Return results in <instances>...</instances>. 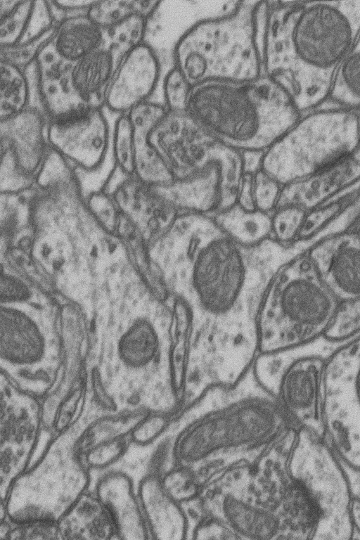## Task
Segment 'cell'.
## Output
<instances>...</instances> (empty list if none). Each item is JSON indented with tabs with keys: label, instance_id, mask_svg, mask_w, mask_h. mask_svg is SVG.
I'll return each mask as SVG.
<instances>
[{
	"label": "cell",
	"instance_id": "d4e9b609",
	"mask_svg": "<svg viewBox=\"0 0 360 540\" xmlns=\"http://www.w3.org/2000/svg\"><path fill=\"white\" fill-rule=\"evenodd\" d=\"M29 67L0 55V120L32 108Z\"/></svg>",
	"mask_w": 360,
	"mask_h": 540
},
{
	"label": "cell",
	"instance_id": "6da1fadb",
	"mask_svg": "<svg viewBox=\"0 0 360 540\" xmlns=\"http://www.w3.org/2000/svg\"><path fill=\"white\" fill-rule=\"evenodd\" d=\"M172 460L191 465L202 487L228 470L252 465L294 429L252 367L234 384L205 385L177 413Z\"/></svg>",
	"mask_w": 360,
	"mask_h": 540
},
{
	"label": "cell",
	"instance_id": "83f0119b",
	"mask_svg": "<svg viewBox=\"0 0 360 540\" xmlns=\"http://www.w3.org/2000/svg\"><path fill=\"white\" fill-rule=\"evenodd\" d=\"M359 38L338 65L328 95L341 108L359 109Z\"/></svg>",
	"mask_w": 360,
	"mask_h": 540
},
{
	"label": "cell",
	"instance_id": "f546056e",
	"mask_svg": "<svg viewBox=\"0 0 360 540\" xmlns=\"http://www.w3.org/2000/svg\"><path fill=\"white\" fill-rule=\"evenodd\" d=\"M158 472L164 489L179 503L188 505L200 497L202 489L190 465L173 461Z\"/></svg>",
	"mask_w": 360,
	"mask_h": 540
},
{
	"label": "cell",
	"instance_id": "44dd1931",
	"mask_svg": "<svg viewBox=\"0 0 360 540\" xmlns=\"http://www.w3.org/2000/svg\"><path fill=\"white\" fill-rule=\"evenodd\" d=\"M0 302V359L27 365L38 361L44 352V338L37 323L27 314Z\"/></svg>",
	"mask_w": 360,
	"mask_h": 540
},
{
	"label": "cell",
	"instance_id": "d6986e66",
	"mask_svg": "<svg viewBox=\"0 0 360 540\" xmlns=\"http://www.w3.org/2000/svg\"><path fill=\"white\" fill-rule=\"evenodd\" d=\"M55 143L66 155L87 167L102 160L108 144V128L101 108L48 124Z\"/></svg>",
	"mask_w": 360,
	"mask_h": 540
},
{
	"label": "cell",
	"instance_id": "52a82bcc",
	"mask_svg": "<svg viewBox=\"0 0 360 540\" xmlns=\"http://www.w3.org/2000/svg\"><path fill=\"white\" fill-rule=\"evenodd\" d=\"M359 109L311 113L262 153L259 167L282 186L330 168L359 150Z\"/></svg>",
	"mask_w": 360,
	"mask_h": 540
},
{
	"label": "cell",
	"instance_id": "d590c367",
	"mask_svg": "<svg viewBox=\"0 0 360 540\" xmlns=\"http://www.w3.org/2000/svg\"><path fill=\"white\" fill-rule=\"evenodd\" d=\"M114 148L117 162L126 171L134 168L133 129L127 114H122L116 121Z\"/></svg>",
	"mask_w": 360,
	"mask_h": 540
},
{
	"label": "cell",
	"instance_id": "ac0fdd59",
	"mask_svg": "<svg viewBox=\"0 0 360 540\" xmlns=\"http://www.w3.org/2000/svg\"><path fill=\"white\" fill-rule=\"evenodd\" d=\"M136 489L150 539L188 538L191 533L188 510L166 491L158 471L149 468Z\"/></svg>",
	"mask_w": 360,
	"mask_h": 540
},
{
	"label": "cell",
	"instance_id": "2e32d148",
	"mask_svg": "<svg viewBox=\"0 0 360 540\" xmlns=\"http://www.w3.org/2000/svg\"><path fill=\"white\" fill-rule=\"evenodd\" d=\"M93 491L112 519L117 539H150L136 484L127 472L112 468L103 471Z\"/></svg>",
	"mask_w": 360,
	"mask_h": 540
},
{
	"label": "cell",
	"instance_id": "cb8c5ba5",
	"mask_svg": "<svg viewBox=\"0 0 360 540\" xmlns=\"http://www.w3.org/2000/svg\"><path fill=\"white\" fill-rule=\"evenodd\" d=\"M105 37L106 30L82 13L58 19L45 44L60 58L72 63L98 47Z\"/></svg>",
	"mask_w": 360,
	"mask_h": 540
},
{
	"label": "cell",
	"instance_id": "4fadbf2b",
	"mask_svg": "<svg viewBox=\"0 0 360 540\" xmlns=\"http://www.w3.org/2000/svg\"><path fill=\"white\" fill-rule=\"evenodd\" d=\"M57 21L51 1H0V55L28 67Z\"/></svg>",
	"mask_w": 360,
	"mask_h": 540
},
{
	"label": "cell",
	"instance_id": "7a4b0ae2",
	"mask_svg": "<svg viewBox=\"0 0 360 540\" xmlns=\"http://www.w3.org/2000/svg\"><path fill=\"white\" fill-rule=\"evenodd\" d=\"M360 1H267L262 63L300 112L328 98L336 70L359 38Z\"/></svg>",
	"mask_w": 360,
	"mask_h": 540
},
{
	"label": "cell",
	"instance_id": "7c38bea8",
	"mask_svg": "<svg viewBox=\"0 0 360 540\" xmlns=\"http://www.w3.org/2000/svg\"><path fill=\"white\" fill-rule=\"evenodd\" d=\"M40 424L41 406L35 397L0 378V496L6 500L27 469Z\"/></svg>",
	"mask_w": 360,
	"mask_h": 540
},
{
	"label": "cell",
	"instance_id": "ab89813d",
	"mask_svg": "<svg viewBox=\"0 0 360 540\" xmlns=\"http://www.w3.org/2000/svg\"><path fill=\"white\" fill-rule=\"evenodd\" d=\"M8 518L6 500L0 496V523L6 522Z\"/></svg>",
	"mask_w": 360,
	"mask_h": 540
},
{
	"label": "cell",
	"instance_id": "8fae6325",
	"mask_svg": "<svg viewBox=\"0 0 360 540\" xmlns=\"http://www.w3.org/2000/svg\"><path fill=\"white\" fill-rule=\"evenodd\" d=\"M251 465L223 473L198 499L202 513L215 518L236 539H288L280 512L263 501L250 483Z\"/></svg>",
	"mask_w": 360,
	"mask_h": 540
},
{
	"label": "cell",
	"instance_id": "277c9868",
	"mask_svg": "<svg viewBox=\"0 0 360 540\" xmlns=\"http://www.w3.org/2000/svg\"><path fill=\"white\" fill-rule=\"evenodd\" d=\"M266 13V1H241L228 16L196 21L176 44L174 67L191 86L259 77Z\"/></svg>",
	"mask_w": 360,
	"mask_h": 540
},
{
	"label": "cell",
	"instance_id": "f35d334b",
	"mask_svg": "<svg viewBox=\"0 0 360 540\" xmlns=\"http://www.w3.org/2000/svg\"><path fill=\"white\" fill-rule=\"evenodd\" d=\"M28 296L29 290L22 283L0 272V302L16 303Z\"/></svg>",
	"mask_w": 360,
	"mask_h": 540
},
{
	"label": "cell",
	"instance_id": "ffe728a7",
	"mask_svg": "<svg viewBox=\"0 0 360 540\" xmlns=\"http://www.w3.org/2000/svg\"><path fill=\"white\" fill-rule=\"evenodd\" d=\"M359 150L333 167L283 185L276 208L297 206L309 210L359 181ZM274 209V210H275Z\"/></svg>",
	"mask_w": 360,
	"mask_h": 540
},
{
	"label": "cell",
	"instance_id": "5bb4252c",
	"mask_svg": "<svg viewBox=\"0 0 360 540\" xmlns=\"http://www.w3.org/2000/svg\"><path fill=\"white\" fill-rule=\"evenodd\" d=\"M307 255L323 282L339 301L359 298V231L327 238L311 248Z\"/></svg>",
	"mask_w": 360,
	"mask_h": 540
},
{
	"label": "cell",
	"instance_id": "603a6c76",
	"mask_svg": "<svg viewBox=\"0 0 360 540\" xmlns=\"http://www.w3.org/2000/svg\"><path fill=\"white\" fill-rule=\"evenodd\" d=\"M58 525L61 539H117L108 510L90 489L74 501Z\"/></svg>",
	"mask_w": 360,
	"mask_h": 540
},
{
	"label": "cell",
	"instance_id": "ba28073f",
	"mask_svg": "<svg viewBox=\"0 0 360 540\" xmlns=\"http://www.w3.org/2000/svg\"><path fill=\"white\" fill-rule=\"evenodd\" d=\"M288 469L318 512L319 539H360L359 527L352 516L353 501L359 494L323 435L305 428L297 430Z\"/></svg>",
	"mask_w": 360,
	"mask_h": 540
},
{
	"label": "cell",
	"instance_id": "4316f807",
	"mask_svg": "<svg viewBox=\"0 0 360 540\" xmlns=\"http://www.w3.org/2000/svg\"><path fill=\"white\" fill-rule=\"evenodd\" d=\"M159 349L158 334L146 319L135 320L122 335L118 342L121 361L131 368H141L154 361Z\"/></svg>",
	"mask_w": 360,
	"mask_h": 540
},
{
	"label": "cell",
	"instance_id": "f1b7e54d",
	"mask_svg": "<svg viewBox=\"0 0 360 540\" xmlns=\"http://www.w3.org/2000/svg\"><path fill=\"white\" fill-rule=\"evenodd\" d=\"M160 4L157 1H94L86 14L98 26L107 30L134 15L148 18Z\"/></svg>",
	"mask_w": 360,
	"mask_h": 540
},
{
	"label": "cell",
	"instance_id": "9c48e42d",
	"mask_svg": "<svg viewBox=\"0 0 360 540\" xmlns=\"http://www.w3.org/2000/svg\"><path fill=\"white\" fill-rule=\"evenodd\" d=\"M338 345L322 337L256 356L252 366L256 378L276 398L294 429L323 435V375L327 358Z\"/></svg>",
	"mask_w": 360,
	"mask_h": 540
},
{
	"label": "cell",
	"instance_id": "7402d4cb",
	"mask_svg": "<svg viewBox=\"0 0 360 540\" xmlns=\"http://www.w3.org/2000/svg\"><path fill=\"white\" fill-rule=\"evenodd\" d=\"M193 312L190 304L176 297L169 330V390L179 411L186 401L188 368L193 333Z\"/></svg>",
	"mask_w": 360,
	"mask_h": 540
},
{
	"label": "cell",
	"instance_id": "1f68e13d",
	"mask_svg": "<svg viewBox=\"0 0 360 540\" xmlns=\"http://www.w3.org/2000/svg\"><path fill=\"white\" fill-rule=\"evenodd\" d=\"M130 437H122L98 444L83 454L82 459L92 472L104 471L112 467L124 456L132 446Z\"/></svg>",
	"mask_w": 360,
	"mask_h": 540
},
{
	"label": "cell",
	"instance_id": "3957f363",
	"mask_svg": "<svg viewBox=\"0 0 360 540\" xmlns=\"http://www.w3.org/2000/svg\"><path fill=\"white\" fill-rule=\"evenodd\" d=\"M186 112L209 135L241 153L264 152L300 119L288 94L265 75L194 85Z\"/></svg>",
	"mask_w": 360,
	"mask_h": 540
},
{
	"label": "cell",
	"instance_id": "484cf974",
	"mask_svg": "<svg viewBox=\"0 0 360 540\" xmlns=\"http://www.w3.org/2000/svg\"><path fill=\"white\" fill-rule=\"evenodd\" d=\"M271 214L246 210L236 204L213 218L233 239L253 245L271 238Z\"/></svg>",
	"mask_w": 360,
	"mask_h": 540
},
{
	"label": "cell",
	"instance_id": "4dcf8cb0",
	"mask_svg": "<svg viewBox=\"0 0 360 540\" xmlns=\"http://www.w3.org/2000/svg\"><path fill=\"white\" fill-rule=\"evenodd\" d=\"M359 298L340 301L323 338L327 341L340 345L359 338Z\"/></svg>",
	"mask_w": 360,
	"mask_h": 540
},
{
	"label": "cell",
	"instance_id": "60d3db41",
	"mask_svg": "<svg viewBox=\"0 0 360 540\" xmlns=\"http://www.w3.org/2000/svg\"><path fill=\"white\" fill-rule=\"evenodd\" d=\"M10 523L8 519L6 522L0 523V539H8Z\"/></svg>",
	"mask_w": 360,
	"mask_h": 540
},
{
	"label": "cell",
	"instance_id": "e0dca14e",
	"mask_svg": "<svg viewBox=\"0 0 360 540\" xmlns=\"http://www.w3.org/2000/svg\"><path fill=\"white\" fill-rule=\"evenodd\" d=\"M212 138L186 112L166 110L148 140L168 167L187 171Z\"/></svg>",
	"mask_w": 360,
	"mask_h": 540
},
{
	"label": "cell",
	"instance_id": "d6a6232c",
	"mask_svg": "<svg viewBox=\"0 0 360 540\" xmlns=\"http://www.w3.org/2000/svg\"><path fill=\"white\" fill-rule=\"evenodd\" d=\"M176 415L149 411L131 434L133 445L149 446L160 439L174 425Z\"/></svg>",
	"mask_w": 360,
	"mask_h": 540
},
{
	"label": "cell",
	"instance_id": "8992f818",
	"mask_svg": "<svg viewBox=\"0 0 360 540\" xmlns=\"http://www.w3.org/2000/svg\"><path fill=\"white\" fill-rule=\"evenodd\" d=\"M147 20L143 15H134L107 30L105 39L98 47L72 63L62 60L43 45L31 65L39 98L58 108L83 104L101 108L122 59L143 41Z\"/></svg>",
	"mask_w": 360,
	"mask_h": 540
},
{
	"label": "cell",
	"instance_id": "8d00e7d4",
	"mask_svg": "<svg viewBox=\"0 0 360 540\" xmlns=\"http://www.w3.org/2000/svg\"><path fill=\"white\" fill-rule=\"evenodd\" d=\"M191 88V86L176 67L170 70L164 82L166 110L170 112H186Z\"/></svg>",
	"mask_w": 360,
	"mask_h": 540
},
{
	"label": "cell",
	"instance_id": "9a60e30c",
	"mask_svg": "<svg viewBox=\"0 0 360 540\" xmlns=\"http://www.w3.org/2000/svg\"><path fill=\"white\" fill-rule=\"evenodd\" d=\"M160 76L154 50L141 42L124 57L106 91L104 104L109 110L126 114L148 101Z\"/></svg>",
	"mask_w": 360,
	"mask_h": 540
},
{
	"label": "cell",
	"instance_id": "74e56055",
	"mask_svg": "<svg viewBox=\"0 0 360 540\" xmlns=\"http://www.w3.org/2000/svg\"><path fill=\"white\" fill-rule=\"evenodd\" d=\"M282 185L273 179L260 167L255 172L253 179V201L255 208L265 212H272L281 192Z\"/></svg>",
	"mask_w": 360,
	"mask_h": 540
},
{
	"label": "cell",
	"instance_id": "30bf717a",
	"mask_svg": "<svg viewBox=\"0 0 360 540\" xmlns=\"http://www.w3.org/2000/svg\"><path fill=\"white\" fill-rule=\"evenodd\" d=\"M359 338L338 345L322 380L323 436L340 460L359 470Z\"/></svg>",
	"mask_w": 360,
	"mask_h": 540
},
{
	"label": "cell",
	"instance_id": "836d02e7",
	"mask_svg": "<svg viewBox=\"0 0 360 540\" xmlns=\"http://www.w3.org/2000/svg\"><path fill=\"white\" fill-rule=\"evenodd\" d=\"M305 211L297 206L276 208L271 214V238L285 245H296Z\"/></svg>",
	"mask_w": 360,
	"mask_h": 540
},
{
	"label": "cell",
	"instance_id": "5b68a950",
	"mask_svg": "<svg viewBox=\"0 0 360 540\" xmlns=\"http://www.w3.org/2000/svg\"><path fill=\"white\" fill-rule=\"evenodd\" d=\"M339 300L319 276L307 252L275 274L260 300L258 354L296 347L323 336Z\"/></svg>",
	"mask_w": 360,
	"mask_h": 540
},
{
	"label": "cell",
	"instance_id": "e575fe53",
	"mask_svg": "<svg viewBox=\"0 0 360 540\" xmlns=\"http://www.w3.org/2000/svg\"><path fill=\"white\" fill-rule=\"evenodd\" d=\"M9 539H61L57 521L31 520L12 521L8 519Z\"/></svg>",
	"mask_w": 360,
	"mask_h": 540
}]
</instances>
